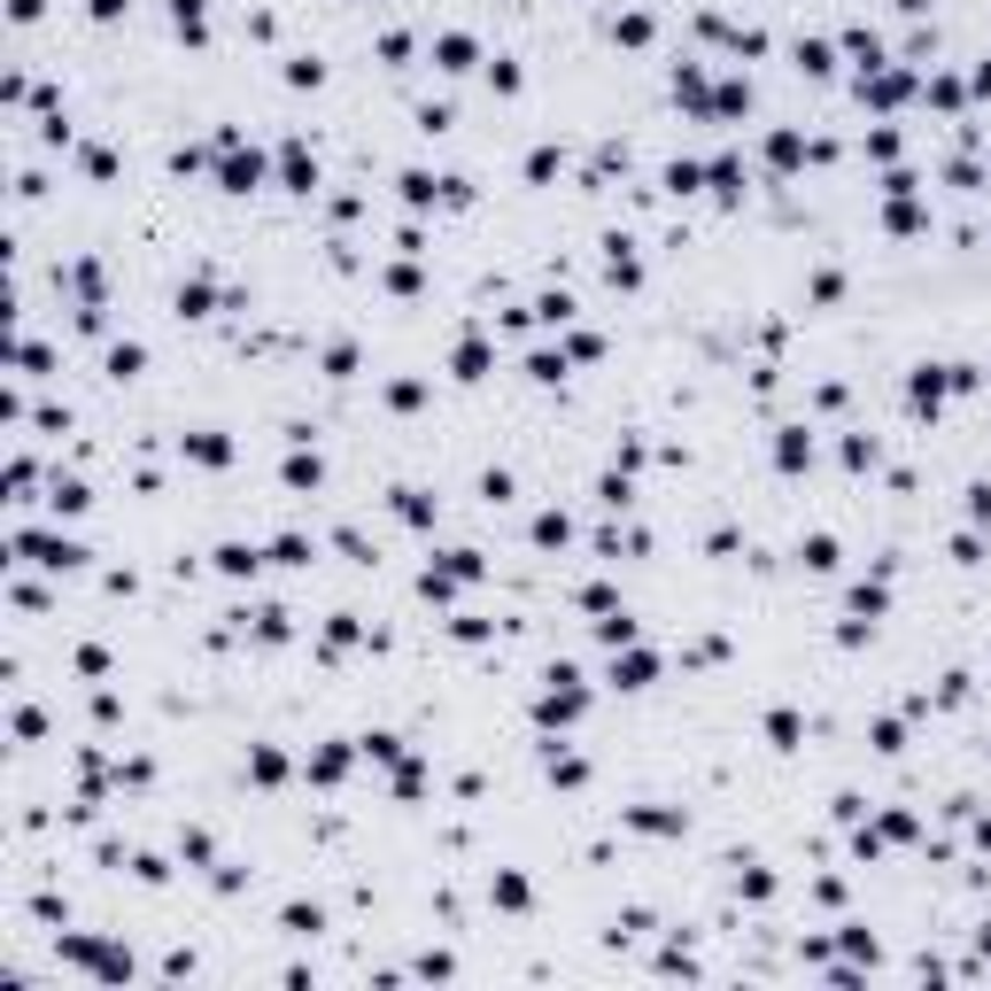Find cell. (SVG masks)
<instances>
[{"instance_id": "6da1fadb", "label": "cell", "mask_w": 991, "mask_h": 991, "mask_svg": "<svg viewBox=\"0 0 991 991\" xmlns=\"http://www.w3.org/2000/svg\"><path fill=\"white\" fill-rule=\"evenodd\" d=\"M62 953H71L78 968H93L101 983H133V953H124V945H101V938H62Z\"/></svg>"}, {"instance_id": "7a4b0ae2", "label": "cell", "mask_w": 991, "mask_h": 991, "mask_svg": "<svg viewBox=\"0 0 991 991\" xmlns=\"http://www.w3.org/2000/svg\"><path fill=\"white\" fill-rule=\"evenodd\" d=\"M287 929L294 938H318V906H287Z\"/></svg>"}]
</instances>
